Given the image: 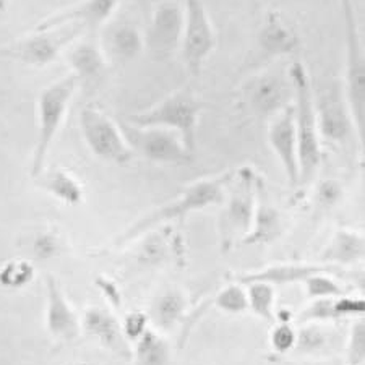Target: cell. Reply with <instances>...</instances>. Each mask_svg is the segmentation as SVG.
<instances>
[{
  "instance_id": "7",
  "label": "cell",
  "mask_w": 365,
  "mask_h": 365,
  "mask_svg": "<svg viewBox=\"0 0 365 365\" xmlns=\"http://www.w3.org/2000/svg\"><path fill=\"white\" fill-rule=\"evenodd\" d=\"M119 127L133 155L160 164H182L192 158V153L173 130L161 127H138L127 120H120Z\"/></svg>"
},
{
  "instance_id": "12",
  "label": "cell",
  "mask_w": 365,
  "mask_h": 365,
  "mask_svg": "<svg viewBox=\"0 0 365 365\" xmlns=\"http://www.w3.org/2000/svg\"><path fill=\"white\" fill-rule=\"evenodd\" d=\"M182 28H184V7L174 0H164L155 9L145 44L153 56L166 57L179 49Z\"/></svg>"
},
{
  "instance_id": "30",
  "label": "cell",
  "mask_w": 365,
  "mask_h": 365,
  "mask_svg": "<svg viewBox=\"0 0 365 365\" xmlns=\"http://www.w3.org/2000/svg\"><path fill=\"white\" fill-rule=\"evenodd\" d=\"M33 276V268L29 267V263H9L7 267L2 269L0 273V281L4 282L5 286L10 287H20L29 281Z\"/></svg>"
},
{
  "instance_id": "31",
  "label": "cell",
  "mask_w": 365,
  "mask_h": 365,
  "mask_svg": "<svg viewBox=\"0 0 365 365\" xmlns=\"http://www.w3.org/2000/svg\"><path fill=\"white\" fill-rule=\"evenodd\" d=\"M364 320H359L351 333L349 343V359L352 365L364 362Z\"/></svg>"
},
{
  "instance_id": "27",
  "label": "cell",
  "mask_w": 365,
  "mask_h": 365,
  "mask_svg": "<svg viewBox=\"0 0 365 365\" xmlns=\"http://www.w3.org/2000/svg\"><path fill=\"white\" fill-rule=\"evenodd\" d=\"M216 305L227 314H240L249 309V300H247V292L237 284H231L225 287L216 299Z\"/></svg>"
},
{
  "instance_id": "33",
  "label": "cell",
  "mask_w": 365,
  "mask_h": 365,
  "mask_svg": "<svg viewBox=\"0 0 365 365\" xmlns=\"http://www.w3.org/2000/svg\"><path fill=\"white\" fill-rule=\"evenodd\" d=\"M122 329L128 339H138L146 331V317L140 312H133V314L127 315Z\"/></svg>"
},
{
  "instance_id": "32",
  "label": "cell",
  "mask_w": 365,
  "mask_h": 365,
  "mask_svg": "<svg viewBox=\"0 0 365 365\" xmlns=\"http://www.w3.org/2000/svg\"><path fill=\"white\" fill-rule=\"evenodd\" d=\"M296 333H294V329L289 325L276 327L272 333V343L278 352L289 351L296 344Z\"/></svg>"
},
{
  "instance_id": "6",
  "label": "cell",
  "mask_w": 365,
  "mask_h": 365,
  "mask_svg": "<svg viewBox=\"0 0 365 365\" xmlns=\"http://www.w3.org/2000/svg\"><path fill=\"white\" fill-rule=\"evenodd\" d=\"M216 47V33L203 0H185L184 28L179 49L188 72L193 76L202 73L205 62Z\"/></svg>"
},
{
  "instance_id": "28",
  "label": "cell",
  "mask_w": 365,
  "mask_h": 365,
  "mask_svg": "<svg viewBox=\"0 0 365 365\" xmlns=\"http://www.w3.org/2000/svg\"><path fill=\"white\" fill-rule=\"evenodd\" d=\"M323 273L325 272L312 274L304 281L305 286H307L309 296L315 299H331L341 296V294H343L341 287L331 279V276Z\"/></svg>"
},
{
  "instance_id": "23",
  "label": "cell",
  "mask_w": 365,
  "mask_h": 365,
  "mask_svg": "<svg viewBox=\"0 0 365 365\" xmlns=\"http://www.w3.org/2000/svg\"><path fill=\"white\" fill-rule=\"evenodd\" d=\"M36 179H39V184L44 190L52 193V195L63 203L78 205L81 198H83V190H81L78 180L72 178L66 170L54 169L49 174H46L44 178Z\"/></svg>"
},
{
  "instance_id": "21",
  "label": "cell",
  "mask_w": 365,
  "mask_h": 365,
  "mask_svg": "<svg viewBox=\"0 0 365 365\" xmlns=\"http://www.w3.org/2000/svg\"><path fill=\"white\" fill-rule=\"evenodd\" d=\"M281 222L279 215L272 205L264 202V198L258 193L257 197V208L255 215H253V222L250 232L245 235L247 244H255V242H269L276 235L279 234Z\"/></svg>"
},
{
  "instance_id": "18",
  "label": "cell",
  "mask_w": 365,
  "mask_h": 365,
  "mask_svg": "<svg viewBox=\"0 0 365 365\" xmlns=\"http://www.w3.org/2000/svg\"><path fill=\"white\" fill-rule=\"evenodd\" d=\"M85 328L86 331L96 336L104 346L110 347L115 352H122L127 349L125 334L117 320L109 312L101 309H91L85 315Z\"/></svg>"
},
{
  "instance_id": "37",
  "label": "cell",
  "mask_w": 365,
  "mask_h": 365,
  "mask_svg": "<svg viewBox=\"0 0 365 365\" xmlns=\"http://www.w3.org/2000/svg\"><path fill=\"white\" fill-rule=\"evenodd\" d=\"M10 4V0H0V11H4L7 9V5Z\"/></svg>"
},
{
  "instance_id": "4",
  "label": "cell",
  "mask_w": 365,
  "mask_h": 365,
  "mask_svg": "<svg viewBox=\"0 0 365 365\" xmlns=\"http://www.w3.org/2000/svg\"><path fill=\"white\" fill-rule=\"evenodd\" d=\"M200 110H202V106L193 96V93L180 90L169 94L168 98H164L163 101L150 109L128 115L127 122L138 127H161L173 130L180 135L188 151L193 153L195 151Z\"/></svg>"
},
{
  "instance_id": "25",
  "label": "cell",
  "mask_w": 365,
  "mask_h": 365,
  "mask_svg": "<svg viewBox=\"0 0 365 365\" xmlns=\"http://www.w3.org/2000/svg\"><path fill=\"white\" fill-rule=\"evenodd\" d=\"M169 359V347L160 334L150 329L138 338L137 361L138 365H166Z\"/></svg>"
},
{
  "instance_id": "34",
  "label": "cell",
  "mask_w": 365,
  "mask_h": 365,
  "mask_svg": "<svg viewBox=\"0 0 365 365\" xmlns=\"http://www.w3.org/2000/svg\"><path fill=\"white\" fill-rule=\"evenodd\" d=\"M334 317H347V315H361L364 314V300L362 299H338L333 302Z\"/></svg>"
},
{
  "instance_id": "10",
  "label": "cell",
  "mask_w": 365,
  "mask_h": 365,
  "mask_svg": "<svg viewBox=\"0 0 365 365\" xmlns=\"http://www.w3.org/2000/svg\"><path fill=\"white\" fill-rule=\"evenodd\" d=\"M227 187L231 188V198L221 217V234L225 240H231L235 235L250 232L257 208L258 180L252 169L242 168L234 170Z\"/></svg>"
},
{
  "instance_id": "1",
  "label": "cell",
  "mask_w": 365,
  "mask_h": 365,
  "mask_svg": "<svg viewBox=\"0 0 365 365\" xmlns=\"http://www.w3.org/2000/svg\"><path fill=\"white\" fill-rule=\"evenodd\" d=\"M292 86L294 122L297 135L299 185L310 184L319 173L323 161L322 137L317 123L314 90H312L307 68L302 62H292L287 70Z\"/></svg>"
},
{
  "instance_id": "35",
  "label": "cell",
  "mask_w": 365,
  "mask_h": 365,
  "mask_svg": "<svg viewBox=\"0 0 365 365\" xmlns=\"http://www.w3.org/2000/svg\"><path fill=\"white\" fill-rule=\"evenodd\" d=\"M333 300L331 299H319L314 305L304 314V320L307 319H333Z\"/></svg>"
},
{
  "instance_id": "29",
  "label": "cell",
  "mask_w": 365,
  "mask_h": 365,
  "mask_svg": "<svg viewBox=\"0 0 365 365\" xmlns=\"http://www.w3.org/2000/svg\"><path fill=\"white\" fill-rule=\"evenodd\" d=\"M156 320L161 327L168 328L179 319L182 312V299L178 294H168L156 302Z\"/></svg>"
},
{
  "instance_id": "24",
  "label": "cell",
  "mask_w": 365,
  "mask_h": 365,
  "mask_svg": "<svg viewBox=\"0 0 365 365\" xmlns=\"http://www.w3.org/2000/svg\"><path fill=\"white\" fill-rule=\"evenodd\" d=\"M260 46L269 54H287L297 46V36L278 16H272L260 33Z\"/></svg>"
},
{
  "instance_id": "13",
  "label": "cell",
  "mask_w": 365,
  "mask_h": 365,
  "mask_svg": "<svg viewBox=\"0 0 365 365\" xmlns=\"http://www.w3.org/2000/svg\"><path fill=\"white\" fill-rule=\"evenodd\" d=\"M268 143L278 158L291 187L299 185V158L297 135L294 122V106L287 104L284 109L272 115L268 125Z\"/></svg>"
},
{
  "instance_id": "15",
  "label": "cell",
  "mask_w": 365,
  "mask_h": 365,
  "mask_svg": "<svg viewBox=\"0 0 365 365\" xmlns=\"http://www.w3.org/2000/svg\"><path fill=\"white\" fill-rule=\"evenodd\" d=\"M289 90L291 86L286 88L279 76L263 75L252 81L249 94L253 108L263 114L274 115L287 106L286 99H289Z\"/></svg>"
},
{
  "instance_id": "5",
  "label": "cell",
  "mask_w": 365,
  "mask_h": 365,
  "mask_svg": "<svg viewBox=\"0 0 365 365\" xmlns=\"http://www.w3.org/2000/svg\"><path fill=\"white\" fill-rule=\"evenodd\" d=\"M344 31H346V72L343 90L349 106L356 137L364 146V117H365V58L364 38L351 0H343Z\"/></svg>"
},
{
  "instance_id": "2",
  "label": "cell",
  "mask_w": 365,
  "mask_h": 365,
  "mask_svg": "<svg viewBox=\"0 0 365 365\" xmlns=\"http://www.w3.org/2000/svg\"><path fill=\"white\" fill-rule=\"evenodd\" d=\"M234 175L232 173H226L220 175V178L213 179H202L195 182V184L188 185L184 192L180 193L178 198L170 200L169 203L160 206V208L153 211L148 216L128 229V231L120 237V244L128 242V240L137 239L138 235L148 232L161 222L173 221V220H184L187 215L192 211H198L203 208H208L211 205H217L225 200L227 184L231 182Z\"/></svg>"
},
{
  "instance_id": "14",
  "label": "cell",
  "mask_w": 365,
  "mask_h": 365,
  "mask_svg": "<svg viewBox=\"0 0 365 365\" xmlns=\"http://www.w3.org/2000/svg\"><path fill=\"white\" fill-rule=\"evenodd\" d=\"M120 0H80L72 7L51 15L49 19L39 21L34 29H51L62 25L80 26L83 31H96L104 23L110 20L119 7Z\"/></svg>"
},
{
  "instance_id": "11",
  "label": "cell",
  "mask_w": 365,
  "mask_h": 365,
  "mask_svg": "<svg viewBox=\"0 0 365 365\" xmlns=\"http://www.w3.org/2000/svg\"><path fill=\"white\" fill-rule=\"evenodd\" d=\"M314 104L322 140L325 138L331 143H346L352 135H356L343 83L328 86L319 96H314Z\"/></svg>"
},
{
  "instance_id": "8",
  "label": "cell",
  "mask_w": 365,
  "mask_h": 365,
  "mask_svg": "<svg viewBox=\"0 0 365 365\" xmlns=\"http://www.w3.org/2000/svg\"><path fill=\"white\" fill-rule=\"evenodd\" d=\"M80 128L88 148L98 158L115 164L132 161L133 151L123 138L119 122H114L96 106H85L81 109Z\"/></svg>"
},
{
  "instance_id": "9",
  "label": "cell",
  "mask_w": 365,
  "mask_h": 365,
  "mask_svg": "<svg viewBox=\"0 0 365 365\" xmlns=\"http://www.w3.org/2000/svg\"><path fill=\"white\" fill-rule=\"evenodd\" d=\"M80 34H83V29L75 25L34 29L33 34L4 49V54L26 63V66L46 67L54 62L68 46H72Z\"/></svg>"
},
{
  "instance_id": "16",
  "label": "cell",
  "mask_w": 365,
  "mask_h": 365,
  "mask_svg": "<svg viewBox=\"0 0 365 365\" xmlns=\"http://www.w3.org/2000/svg\"><path fill=\"white\" fill-rule=\"evenodd\" d=\"M47 291H49V307H47V325L52 334L62 339H73L78 334V322L68 307L66 297L54 279H47Z\"/></svg>"
},
{
  "instance_id": "22",
  "label": "cell",
  "mask_w": 365,
  "mask_h": 365,
  "mask_svg": "<svg viewBox=\"0 0 365 365\" xmlns=\"http://www.w3.org/2000/svg\"><path fill=\"white\" fill-rule=\"evenodd\" d=\"M364 257V235L341 229L334 234V239L325 252L327 262L333 263H351L361 260Z\"/></svg>"
},
{
  "instance_id": "20",
  "label": "cell",
  "mask_w": 365,
  "mask_h": 365,
  "mask_svg": "<svg viewBox=\"0 0 365 365\" xmlns=\"http://www.w3.org/2000/svg\"><path fill=\"white\" fill-rule=\"evenodd\" d=\"M145 46V39L137 28L130 25H120L113 28L106 39L104 54L108 52L113 57L120 58V61H130L137 57Z\"/></svg>"
},
{
  "instance_id": "17",
  "label": "cell",
  "mask_w": 365,
  "mask_h": 365,
  "mask_svg": "<svg viewBox=\"0 0 365 365\" xmlns=\"http://www.w3.org/2000/svg\"><path fill=\"white\" fill-rule=\"evenodd\" d=\"M67 62L76 78H96L106 67V54L93 41H80L67 47Z\"/></svg>"
},
{
  "instance_id": "19",
  "label": "cell",
  "mask_w": 365,
  "mask_h": 365,
  "mask_svg": "<svg viewBox=\"0 0 365 365\" xmlns=\"http://www.w3.org/2000/svg\"><path fill=\"white\" fill-rule=\"evenodd\" d=\"M325 269L327 268L323 267H310V264H276V267L263 269L260 273L240 276L239 281L245 282V284L255 281L269 282V284H287V282L294 281H305L309 276L322 273Z\"/></svg>"
},
{
  "instance_id": "3",
  "label": "cell",
  "mask_w": 365,
  "mask_h": 365,
  "mask_svg": "<svg viewBox=\"0 0 365 365\" xmlns=\"http://www.w3.org/2000/svg\"><path fill=\"white\" fill-rule=\"evenodd\" d=\"M78 81L80 80L73 73H70L46 86L39 93L36 104L38 141L31 164V175L34 179L43 174L47 153H49L52 141H54L63 120H66L68 108L72 104L76 88H78Z\"/></svg>"
},
{
  "instance_id": "26",
  "label": "cell",
  "mask_w": 365,
  "mask_h": 365,
  "mask_svg": "<svg viewBox=\"0 0 365 365\" xmlns=\"http://www.w3.org/2000/svg\"><path fill=\"white\" fill-rule=\"evenodd\" d=\"M247 300L249 307L255 312L263 320H273V302H274V289L273 284L263 281L249 282V291H247Z\"/></svg>"
},
{
  "instance_id": "36",
  "label": "cell",
  "mask_w": 365,
  "mask_h": 365,
  "mask_svg": "<svg viewBox=\"0 0 365 365\" xmlns=\"http://www.w3.org/2000/svg\"><path fill=\"white\" fill-rule=\"evenodd\" d=\"M338 185L334 182H327V184L322 185V198L328 200V202H334L338 198Z\"/></svg>"
}]
</instances>
